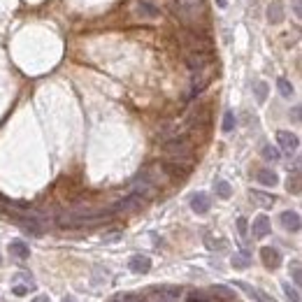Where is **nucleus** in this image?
<instances>
[{
    "label": "nucleus",
    "instance_id": "nucleus-31",
    "mask_svg": "<svg viewBox=\"0 0 302 302\" xmlns=\"http://www.w3.org/2000/svg\"><path fill=\"white\" fill-rule=\"evenodd\" d=\"M237 230H240V235H242V237H247V230H249L247 219H237Z\"/></svg>",
    "mask_w": 302,
    "mask_h": 302
},
{
    "label": "nucleus",
    "instance_id": "nucleus-3",
    "mask_svg": "<svg viewBox=\"0 0 302 302\" xmlns=\"http://www.w3.org/2000/svg\"><path fill=\"white\" fill-rule=\"evenodd\" d=\"M177 2V12L184 19H195L198 14L205 12V0H175Z\"/></svg>",
    "mask_w": 302,
    "mask_h": 302
},
{
    "label": "nucleus",
    "instance_id": "nucleus-20",
    "mask_svg": "<svg viewBox=\"0 0 302 302\" xmlns=\"http://www.w3.org/2000/svg\"><path fill=\"white\" fill-rule=\"evenodd\" d=\"M214 293H216V298H221V300H226V302H235V298H237V293L233 289H228V286H214Z\"/></svg>",
    "mask_w": 302,
    "mask_h": 302
},
{
    "label": "nucleus",
    "instance_id": "nucleus-5",
    "mask_svg": "<svg viewBox=\"0 0 302 302\" xmlns=\"http://www.w3.org/2000/svg\"><path fill=\"white\" fill-rule=\"evenodd\" d=\"M130 193H137V195H142L144 200H151L156 195V186L144 175H137L133 179V184H130Z\"/></svg>",
    "mask_w": 302,
    "mask_h": 302
},
{
    "label": "nucleus",
    "instance_id": "nucleus-1",
    "mask_svg": "<svg viewBox=\"0 0 302 302\" xmlns=\"http://www.w3.org/2000/svg\"><path fill=\"white\" fill-rule=\"evenodd\" d=\"M163 151L168 154L170 161H179V163L193 165V140L186 133H181L177 137H172V140L163 142Z\"/></svg>",
    "mask_w": 302,
    "mask_h": 302
},
{
    "label": "nucleus",
    "instance_id": "nucleus-33",
    "mask_svg": "<svg viewBox=\"0 0 302 302\" xmlns=\"http://www.w3.org/2000/svg\"><path fill=\"white\" fill-rule=\"evenodd\" d=\"M207 247L209 249H223V242H214L212 237H207Z\"/></svg>",
    "mask_w": 302,
    "mask_h": 302
},
{
    "label": "nucleus",
    "instance_id": "nucleus-28",
    "mask_svg": "<svg viewBox=\"0 0 302 302\" xmlns=\"http://www.w3.org/2000/svg\"><path fill=\"white\" fill-rule=\"evenodd\" d=\"M233 130H235V114L226 112L223 114V133H233Z\"/></svg>",
    "mask_w": 302,
    "mask_h": 302
},
{
    "label": "nucleus",
    "instance_id": "nucleus-7",
    "mask_svg": "<svg viewBox=\"0 0 302 302\" xmlns=\"http://www.w3.org/2000/svg\"><path fill=\"white\" fill-rule=\"evenodd\" d=\"M135 14L144 21H154L161 16V9H158L154 2H149V0H140V2L135 5Z\"/></svg>",
    "mask_w": 302,
    "mask_h": 302
},
{
    "label": "nucleus",
    "instance_id": "nucleus-38",
    "mask_svg": "<svg viewBox=\"0 0 302 302\" xmlns=\"http://www.w3.org/2000/svg\"><path fill=\"white\" fill-rule=\"evenodd\" d=\"M63 302H77V300H74V298H65V300H63Z\"/></svg>",
    "mask_w": 302,
    "mask_h": 302
},
{
    "label": "nucleus",
    "instance_id": "nucleus-19",
    "mask_svg": "<svg viewBox=\"0 0 302 302\" xmlns=\"http://www.w3.org/2000/svg\"><path fill=\"white\" fill-rule=\"evenodd\" d=\"M251 265V256H249V251H240V254L233 256V268L237 270H244Z\"/></svg>",
    "mask_w": 302,
    "mask_h": 302
},
{
    "label": "nucleus",
    "instance_id": "nucleus-15",
    "mask_svg": "<svg viewBox=\"0 0 302 302\" xmlns=\"http://www.w3.org/2000/svg\"><path fill=\"white\" fill-rule=\"evenodd\" d=\"M128 265H130V270H133V272H137V275H147L149 270H151V261H149L147 256H142V254L133 256Z\"/></svg>",
    "mask_w": 302,
    "mask_h": 302
},
{
    "label": "nucleus",
    "instance_id": "nucleus-26",
    "mask_svg": "<svg viewBox=\"0 0 302 302\" xmlns=\"http://www.w3.org/2000/svg\"><path fill=\"white\" fill-rule=\"evenodd\" d=\"M263 158H265V161H279V158H282V154H279V149H277V147H272V144H265V147H263Z\"/></svg>",
    "mask_w": 302,
    "mask_h": 302
},
{
    "label": "nucleus",
    "instance_id": "nucleus-39",
    "mask_svg": "<svg viewBox=\"0 0 302 302\" xmlns=\"http://www.w3.org/2000/svg\"><path fill=\"white\" fill-rule=\"evenodd\" d=\"M0 265H2V258H0Z\"/></svg>",
    "mask_w": 302,
    "mask_h": 302
},
{
    "label": "nucleus",
    "instance_id": "nucleus-27",
    "mask_svg": "<svg viewBox=\"0 0 302 302\" xmlns=\"http://www.w3.org/2000/svg\"><path fill=\"white\" fill-rule=\"evenodd\" d=\"M282 289H284V293H286V298H289V302H300V293H298L296 286H291L289 282H284Z\"/></svg>",
    "mask_w": 302,
    "mask_h": 302
},
{
    "label": "nucleus",
    "instance_id": "nucleus-2",
    "mask_svg": "<svg viewBox=\"0 0 302 302\" xmlns=\"http://www.w3.org/2000/svg\"><path fill=\"white\" fill-rule=\"evenodd\" d=\"M144 205H147V200L142 198V195L137 193H130L126 195L123 200H119L112 207V212H123V214H133V212H140V209H144Z\"/></svg>",
    "mask_w": 302,
    "mask_h": 302
},
{
    "label": "nucleus",
    "instance_id": "nucleus-32",
    "mask_svg": "<svg viewBox=\"0 0 302 302\" xmlns=\"http://www.w3.org/2000/svg\"><path fill=\"white\" fill-rule=\"evenodd\" d=\"M116 302H144L142 298H137V296H123V298H119Z\"/></svg>",
    "mask_w": 302,
    "mask_h": 302
},
{
    "label": "nucleus",
    "instance_id": "nucleus-29",
    "mask_svg": "<svg viewBox=\"0 0 302 302\" xmlns=\"http://www.w3.org/2000/svg\"><path fill=\"white\" fill-rule=\"evenodd\" d=\"M291 275H293V282L300 284L302 282V272H300V261H293V265H291Z\"/></svg>",
    "mask_w": 302,
    "mask_h": 302
},
{
    "label": "nucleus",
    "instance_id": "nucleus-4",
    "mask_svg": "<svg viewBox=\"0 0 302 302\" xmlns=\"http://www.w3.org/2000/svg\"><path fill=\"white\" fill-rule=\"evenodd\" d=\"M140 175H144L151 184H154L156 188L163 186V184H168V181H172L168 177V172H165V168H163V163H154V165H149V168H144L140 172Z\"/></svg>",
    "mask_w": 302,
    "mask_h": 302
},
{
    "label": "nucleus",
    "instance_id": "nucleus-16",
    "mask_svg": "<svg viewBox=\"0 0 302 302\" xmlns=\"http://www.w3.org/2000/svg\"><path fill=\"white\" fill-rule=\"evenodd\" d=\"M256 179H258V184H263V186H277V184H279V177H277V172H272V170H268V168L258 170Z\"/></svg>",
    "mask_w": 302,
    "mask_h": 302
},
{
    "label": "nucleus",
    "instance_id": "nucleus-14",
    "mask_svg": "<svg viewBox=\"0 0 302 302\" xmlns=\"http://www.w3.org/2000/svg\"><path fill=\"white\" fill-rule=\"evenodd\" d=\"M9 254L14 258H19V261H28L30 258V247L23 240H14V242H9Z\"/></svg>",
    "mask_w": 302,
    "mask_h": 302
},
{
    "label": "nucleus",
    "instance_id": "nucleus-37",
    "mask_svg": "<svg viewBox=\"0 0 302 302\" xmlns=\"http://www.w3.org/2000/svg\"><path fill=\"white\" fill-rule=\"evenodd\" d=\"M216 5H219V7H226V5H228V0H216Z\"/></svg>",
    "mask_w": 302,
    "mask_h": 302
},
{
    "label": "nucleus",
    "instance_id": "nucleus-30",
    "mask_svg": "<svg viewBox=\"0 0 302 302\" xmlns=\"http://www.w3.org/2000/svg\"><path fill=\"white\" fill-rule=\"evenodd\" d=\"M188 302H209V298L205 296V293H198V291H195V293L188 296Z\"/></svg>",
    "mask_w": 302,
    "mask_h": 302
},
{
    "label": "nucleus",
    "instance_id": "nucleus-11",
    "mask_svg": "<svg viewBox=\"0 0 302 302\" xmlns=\"http://www.w3.org/2000/svg\"><path fill=\"white\" fill-rule=\"evenodd\" d=\"M209 207H212V200H209L207 193H195L191 198V209H193L195 214H207Z\"/></svg>",
    "mask_w": 302,
    "mask_h": 302
},
{
    "label": "nucleus",
    "instance_id": "nucleus-25",
    "mask_svg": "<svg viewBox=\"0 0 302 302\" xmlns=\"http://www.w3.org/2000/svg\"><path fill=\"white\" fill-rule=\"evenodd\" d=\"M277 88H279V93L284 95V98H291L293 95V84H291L289 79H277Z\"/></svg>",
    "mask_w": 302,
    "mask_h": 302
},
{
    "label": "nucleus",
    "instance_id": "nucleus-35",
    "mask_svg": "<svg viewBox=\"0 0 302 302\" xmlns=\"http://www.w3.org/2000/svg\"><path fill=\"white\" fill-rule=\"evenodd\" d=\"M30 302H51V300H49L47 296H37V298H33V300H30Z\"/></svg>",
    "mask_w": 302,
    "mask_h": 302
},
{
    "label": "nucleus",
    "instance_id": "nucleus-9",
    "mask_svg": "<svg viewBox=\"0 0 302 302\" xmlns=\"http://www.w3.org/2000/svg\"><path fill=\"white\" fill-rule=\"evenodd\" d=\"M186 63H188V67H191V72H200V70H207V65L212 63V56L209 54H205V51H195V54H191L186 58Z\"/></svg>",
    "mask_w": 302,
    "mask_h": 302
},
{
    "label": "nucleus",
    "instance_id": "nucleus-13",
    "mask_svg": "<svg viewBox=\"0 0 302 302\" xmlns=\"http://www.w3.org/2000/svg\"><path fill=\"white\" fill-rule=\"evenodd\" d=\"M251 233H254L256 240H263L265 235H270V219L265 214L256 216L254 219V226H251Z\"/></svg>",
    "mask_w": 302,
    "mask_h": 302
},
{
    "label": "nucleus",
    "instance_id": "nucleus-10",
    "mask_svg": "<svg viewBox=\"0 0 302 302\" xmlns=\"http://www.w3.org/2000/svg\"><path fill=\"white\" fill-rule=\"evenodd\" d=\"M261 258H263V265L270 270H277L279 265H282V256H279V251L272 247H263L261 249Z\"/></svg>",
    "mask_w": 302,
    "mask_h": 302
},
{
    "label": "nucleus",
    "instance_id": "nucleus-36",
    "mask_svg": "<svg viewBox=\"0 0 302 302\" xmlns=\"http://www.w3.org/2000/svg\"><path fill=\"white\" fill-rule=\"evenodd\" d=\"M293 119H296V121H300V107H296V109H293Z\"/></svg>",
    "mask_w": 302,
    "mask_h": 302
},
{
    "label": "nucleus",
    "instance_id": "nucleus-23",
    "mask_svg": "<svg viewBox=\"0 0 302 302\" xmlns=\"http://www.w3.org/2000/svg\"><path fill=\"white\" fill-rule=\"evenodd\" d=\"M268 84H265V81H256L254 84V93H256V100L258 102H265L268 100Z\"/></svg>",
    "mask_w": 302,
    "mask_h": 302
},
{
    "label": "nucleus",
    "instance_id": "nucleus-6",
    "mask_svg": "<svg viewBox=\"0 0 302 302\" xmlns=\"http://www.w3.org/2000/svg\"><path fill=\"white\" fill-rule=\"evenodd\" d=\"M179 293L181 289H177V286H163V289H156L151 296H147L144 302H172Z\"/></svg>",
    "mask_w": 302,
    "mask_h": 302
},
{
    "label": "nucleus",
    "instance_id": "nucleus-12",
    "mask_svg": "<svg viewBox=\"0 0 302 302\" xmlns=\"http://www.w3.org/2000/svg\"><path fill=\"white\" fill-rule=\"evenodd\" d=\"M279 221H282V226L289 230V233H298L300 226H302L300 214H298V212H284V214L279 216Z\"/></svg>",
    "mask_w": 302,
    "mask_h": 302
},
{
    "label": "nucleus",
    "instance_id": "nucleus-34",
    "mask_svg": "<svg viewBox=\"0 0 302 302\" xmlns=\"http://www.w3.org/2000/svg\"><path fill=\"white\" fill-rule=\"evenodd\" d=\"M14 293H16V296H26V293H28V286H14Z\"/></svg>",
    "mask_w": 302,
    "mask_h": 302
},
{
    "label": "nucleus",
    "instance_id": "nucleus-21",
    "mask_svg": "<svg viewBox=\"0 0 302 302\" xmlns=\"http://www.w3.org/2000/svg\"><path fill=\"white\" fill-rule=\"evenodd\" d=\"M251 200H256L258 205H263V207H272V205H275V195H268V193H261V191H254V193H251Z\"/></svg>",
    "mask_w": 302,
    "mask_h": 302
},
{
    "label": "nucleus",
    "instance_id": "nucleus-22",
    "mask_svg": "<svg viewBox=\"0 0 302 302\" xmlns=\"http://www.w3.org/2000/svg\"><path fill=\"white\" fill-rule=\"evenodd\" d=\"M214 188H216V195H219V198H223V200H228L230 195H233V186H230L228 181H216Z\"/></svg>",
    "mask_w": 302,
    "mask_h": 302
},
{
    "label": "nucleus",
    "instance_id": "nucleus-24",
    "mask_svg": "<svg viewBox=\"0 0 302 302\" xmlns=\"http://www.w3.org/2000/svg\"><path fill=\"white\" fill-rule=\"evenodd\" d=\"M286 188H289L293 195H300V172H298V170L289 177V184H286Z\"/></svg>",
    "mask_w": 302,
    "mask_h": 302
},
{
    "label": "nucleus",
    "instance_id": "nucleus-8",
    "mask_svg": "<svg viewBox=\"0 0 302 302\" xmlns=\"http://www.w3.org/2000/svg\"><path fill=\"white\" fill-rule=\"evenodd\" d=\"M277 142H279V147H282L286 154H293V151H298V147H300L298 135L289 133V130H279V133H277Z\"/></svg>",
    "mask_w": 302,
    "mask_h": 302
},
{
    "label": "nucleus",
    "instance_id": "nucleus-17",
    "mask_svg": "<svg viewBox=\"0 0 302 302\" xmlns=\"http://www.w3.org/2000/svg\"><path fill=\"white\" fill-rule=\"evenodd\" d=\"M268 19L272 21V23H282V21H284V7H282V2H272V5L268 7Z\"/></svg>",
    "mask_w": 302,
    "mask_h": 302
},
{
    "label": "nucleus",
    "instance_id": "nucleus-18",
    "mask_svg": "<svg viewBox=\"0 0 302 302\" xmlns=\"http://www.w3.org/2000/svg\"><path fill=\"white\" fill-rule=\"evenodd\" d=\"M235 286H237V289H242V291H244V293H249V296L254 298V300H258V302H268V298L263 296L261 291H256V289H254V286H249V284H247V282H237V284H235Z\"/></svg>",
    "mask_w": 302,
    "mask_h": 302
}]
</instances>
